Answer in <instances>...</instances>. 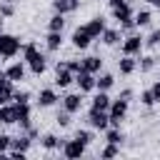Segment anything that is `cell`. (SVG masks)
Wrapping results in <instances>:
<instances>
[{"label":"cell","mask_w":160,"mask_h":160,"mask_svg":"<svg viewBox=\"0 0 160 160\" xmlns=\"http://www.w3.org/2000/svg\"><path fill=\"white\" fill-rule=\"evenodd\" d=\"M105 140H108V142H115V145H120V142H122V132H120L118 128H110V130L105 132Z\"/></svg>","instance_id":"obj_30"},{"label":"cell","mask_w":160,"mask_h":160,"mask_svg":"<svg viewBox=\"0 0 160 160\" xmlns=\"http://www.w3.org/2000/svg\"><path fill=\"white\" fill-rule=\"evenodd\" d=\"M30 145H32V140H30L28 135H20V138H15V140L10 138V148H12V150H18V152H28V150H30Z\"/></svg>","instance_id":"obj_19"},{"label":"cell","mask_w":160,"mask_h":160,"mask_svg":"<svg viewBox=\"0 0 160 160\" xmlns=\"http://www.w3.org/2000/svg\"><path fill=\"white\" fill-rule=\"evenodd\" d=\"M140 102H142L145 108H152V105H155V98H152V92H150V90H142V92H140Z\"/></svg>","instance_id":"obj_34"},{"label":"cell","mask_w":160,"mask_h":160,"mask_svg":"<svg viewBox=\"0 0 160 160\" xmlns=\"http://www.w3.org/2000/svg\"><path fill=\"white\" fill-rule=\"evenodd\" d=\"M100 38H102V42H105V45H115V42L120 40V30H108V28H105Z\"/></svg>","instance_id":"obj_26"},{"label":"cell","mask_w":160,"mask_h":160,"mask_svg":"<svg viewBox=\"0 0 160 160\" xmlns=\"http://www.w3.org/2000/svg\"><path fill=\"white\" fill-rule=\"evenodd\" d=\"M2 22H5V20H2V15H0V32H2Z\"/></svg>","instance_id":"obj_45"},{"label":"cell","mask_w":160,"mask_h":160,"mask_svg":"<svg viewBox=\"0 0 160 160\" xmlns=\"http://www.w3.org/2000/svg\"><path fill=\"white\" fill-rule=\"evenodd\" d=\"M70 40H72V45H75L78 50H85V48L90 45V40H92V38H90V32H88V30H85V25H82V28H78V30L72 32V38H70Z\"/></svg>","instance_id":"obj_10"},{"label":"cell","mask_w":160,"mask_h":160,"mask_svg":"<svg viewBox=\"0 0 160 160\" xmlns=\"http://www.w3.org/2000/svg\"><path fill=\"white\" fill-rule=\"evenodd\" d=\"M0 15H2V18H10V15H15V5H12L10 0H5V2L0 5Z\"/></svg>","instance_id":"obj_35"},{"label":"cell","mask_w":160,"mask_h":160,"mask_svg":"<svg viewBox=\"0 0 160 160\" xmlns=\"http://www.w3.org/2000/svg\"><path fill=\"white\" fill-rule=\"evenodd\" d=\"M75 138H78L80 142H85V145H90V142H92V135H90V130H78V132H75Z\"/></svg>","instance_id":"obj_38"},{"label":"cell","mask_w":160,"mask_h":160,"mask_svg":"<svg viewBox=\"0 0 160 160\" xmlns=\"http://www.w3.org/2000/svg\"><path fill=\"white\" fill-rule=\"evenodd\" d=\"M45 45H48V50H58L60 45H62V32H48V38H45Z\"/></svg>","instance_id":"obj_23"},{"label":"cell","mask_w":160,"mask_h":160,"mask_svg":"<svg viewBox=\"0 0 160 160\" xmlns=\"http://www.w3.org/2000/svg\"><path fill=\"white\" fill-rule=\"evenodd\" d=\"M12 122V110L10 105H0V125H10Z\"/></svg>","instance_id":"obj_31"},{"label":"cell","mask_w":160,"mask_h":160,"mask_svg":"<svg viewBox=\"0 0 160 160\" xmlns=\"http://www.w3.org/2000/svg\"><path fill=\"white\" fill-rule=\"evenodd\" d=\"M55 122H58L60 128H68V125H70V112H68V110H62V112H58V118H55Z\"/></svg>","instance_id":"obj_36"},{"label":"cell","mask_w":160,"mask_h":160,"mask_svg":"<svg viewBox=\"0 0 160 160\" xmlns=\"http://www.w3.org/2000/svg\"><path fill=\"white\" fill-rule=\"evenodd\" d=\"M65 68L75 75V72H80V70H82V60H68V62H65Z\"/></svg>","instance_id":"obj_37"},{"label":"cell","mask_w":160,"mask_h":160,"mask_svg":"<svg viewBox=\"0 0 160 160\" xmlns=\"http://www.w3.org/2000/svg\"><path fill=\"white\" fill-rule=\"evenodd\" d=\"M110 102H112V100H110L108 90H100V92H98V95L92 98V105H90V108H95V110H105V112H108Z\"/></svg>","instance_id":"obj_16"},{"label":"cell","mask_w":160,"mask_h":160,"mask_svg":"<svg viewBox=\"0 0 160 160\" xmlns=\"http://www.w3.org/2000/svg\"><path fill=\"white\" fill-rule=\"evenodd\" d=\"M80 108H82V95L72 92V95H65V98H62V110H68L70 115H72V112H78Z\"/></svg>","instance_id":"obj_11"},{"label":"cell","mask_w":160,"mask_h":160,"mask_svg":"<svg viewBox=\"0 0 160 160\" xmlns=\"http://www.w3.org/2000/svg\"><path fill=\"white\" fill-rule=\"evenodd\" d=\"M112 18H115L118 22H125V20H130V18H132V10H130V5L125 2V5H120V8H112Z\"/></svg>","instance_id":"obj_21"},{"label":"cell","mask_w":160,"mask_h":160,"mask_svg":"<svg viewBox=\"0 0 160 160\" xmlns=\"http://www.w3.org/2000/svg\"><path fill=\"white\" fill-rule=\"evenodd\" d=\"M75 82H78L80 92H90V90H95V75H92V72H88V70L75 72Z\"/></svg>","instance_id":"obj_7"},{"label":"cell","mask_w":160,"mask_h":160,"mask_svg":"<svg viewBox=\"0 0 160 160\" xmlns=\"http://www.w3.org/2000/svg\"><path fill=\"white\" fill-rule=\"evenodd\" d=\"M138 65H140V70H142V72H150V70L155 68V58H152V55H142Z\"/></svg>","instance_id":"obj_29"},{"label":"cell","mask_w":160,"mask_h":160,"mask_svg":"<svg viewBox=\"0 0 160 160\" xmlns=\"http://www.w3.org/2000/svg\"><path fill=\"white\" fill-rule=\"evenodd\" d=\"M8 148H10V135L0 132V155H2V152H8Z\"/></svg>","instance_id":"obj_39"},{"label":"cell","mask_w":160,"mask_h":160,"mask_svg":"<svg viewBox=\"0 0 160 160\" xmlns=\"http://www.w3.org/2000/svg\"><path fill=\"white\" fill-rule=\"evenodd\" d=\"M10 110H12V122H18L22 130H28L30 128V105L28 102H12Z\"/></svg>","instance_id":"obj_4"},{"label":"cell","mask_w":160,"mask_h":160,"mask_svg":"<svg viewBox=\"0 0 160 160\" xmlns=\"http://www.w3.org/2000/svg\"><path fill=\"white\" fill-rule=\"evenodd\" d=\"M22 58H25V62L30 65V70H32V75H42L45 72V55L38 50V45L35 42H28V45H22Z\"/></svg>","instance_id":"obj_1"},{"label":"cell","mask_w":160,"mask_h":160,"mask_svg":"<svg viewBox=\"0 0 160 160\" xmlns=\"http://www.w3.org/2000/svg\"><path fill=\"white\" fill-rule=\"evenodd\" d=\"M150 5H155V8H160V0H148Z\"/></svg>","instance_id":"obj_44"},{"label":"cell","mask_w":160,"mask_h":160,"mask_svg":"<svg viewBox=\"0 0 160 160\" xmlns=\"http://www.w3.org/2000/svg\"><path fill=\"white\" fill-rule=\"evenodd\" d=\"M142 45H148V48H158V45H160V28L152 30L148 38H142Z\"/></svg>","instance_id":"obj_28"},{"label":"cell","mask_w":160,"mask_h":160,"mask_svg":"<svg viewBox=\"0 0 160 160\" xmlns=\"http://www.w3.org/2000/svg\"><path fill=\"white\" fill-rule=\"evenodd\" d=\"M158 60H160V58H158Z\"/></svg>","instance_id":"obj_46"},{"label":"cell","mask_w":160,"mask_h":160,"mask_svg":"<svg viewBox=\"0 0 160 160\" xmlns=\"http://www.w3.org/2000/svg\"><path fill=\"white\" fill-rule=\"evenodd\" d=\"M12 102H30V92L28 90H15L12 92Z\"/></svg>","instance_id":"obj_33"},{"label":"cell","mask_w":160,"mask_h":160,"mask_svg":"<svg viewBox=\"0 0 160 160\" xmlns=\"http://www.w3.org/2000/svg\"><path fill=\"white\" fill-rule=\"evenodd\" d=\"M55 102H58L55 90H50V88L40 90V95H38V105H40V108H50V105H55Z\"/></svg>","instance_id":"obj_15"},{"label":"cell","mask_w":160,"mask_h":160,"mask_svg":"<svg viewBox=\"0 0 160 160\" xmlns=\"http://www.w3.org/2000/svg\"><path fill=\"white\" fill-rule=\"evenodd\" d=\"M112 82H115V78H112L110 72H105V75L95 78V88H98V90H110V88H112Z\"/></svg>","instance_id":"obj_24"},{"label":"cell","mask_w":160,"mask_h":160,"mask_svg":"<svg viewBox=\"0 0 160 160\" xmlns=\"http://www.w3.org/2000/svg\"><path fill=\"white\" fill-rule=\"evenodd\" d=\"M85 142H80L78 138H72V140H65L62 142V155L68 158V160H78V158H82L85 155Z\"/></svg>","instance_id":"obj_5"},{"label":"cell","mask_w":160,"mask_h":160,"mask_svg":"<svg viewBox=\"0 0 160 160\" xmlns=\"http://www.w3.org/2000/svg\"><path fill=\"white\" fill-rule=\"evenodd\" d=\"M128 100H122V98H118V100H112L110 102V108H108V120H110V125L112 128H118L120 125V120L125 118V112H128Z\"/></svg>","instance_id":"obj_2"},{"label":"cell","mask_w":160,"mask_h":160,"mask_svg":"<svg viewBox=\"0 0 160 160\" xmlns=\"http://www.w3.org/2000/svg\"><path fill=\"white\" fill-rule=\"evenodd\" d=\"M125 2H128V0H108L110 10H112V8H120V5H125Z\"/></svg>","instance_id":"obj_41"},{"label":"cell","mask_w":160,"mask_h":160,"mask_svg":"<svg viewBox=\"0 0 160 160\" xmlns=\"http://www.w3.org/2000/svg\"><path fill=\"white\" fill-rule=\"evenodd\" d=\"M132 20H135V25H138V28H145V25H150V20H152V15H150L148 10H140V12H138V15L132 18Z\"/></svg>","instance_id":"obj_27"},{"label":"cell","mask_w":160,"mask_h":160,"mask_svg":"<svg viewBox=\"0 0 160 160\" xmlns=\"http://www.w3.org/2000/svg\"><path fill=\"white\" fill-rule=\"evenodd\" d=\"M120 98H122V100H128V102H130V98H132V90H122V92H120Z\"/></svg>","instance_id":"obj_42"},{"label":"cell","mask_w":160,"mask_h":160,"mask_svg":"<svg viewBox=\"0 0 160 160\" xmlns=\"http://www.w3.org/2000/svg\"><path fill=\"white\" fill-rule=\"evenodd\" d=\"M78 5H80V0H52V8H55V12H60V15L75 12V10H78Z\"/></svg>","instance_id":"obj_12"},{"label":"cell","mask_w":160,"mask_h":160,"mask_svg":"<svg viewBox=\"0 0 160 160\" xmlns=\"http://www.w3.org/2000/svg\"><path fill=\"white\" fill-rule=\"evenodd\" d=\"M5 80H8V72H5V70H0V82H5Z\"/></svg>","instance_id":"obj_43"},{"label":"cell","mask_w":160,"mask_h":160,"mask_svg":"<svg viewBox=\"0 0 160 160\" xmlns=\"http://www.w3.org/2000/svg\"><path fill=\"white\" fill-rule=\"evenodd\" d=\"M72 80H75V75H72L68 68H60V70H55V85H58V88H68Z\"/></svg>","instance_id":"obj_14"},{"label":"cell","mask_w":160,"mask_h":160,"mask_svg":"<svg viewBox=\"0 0 160 160\" xmlns=\"http://www.w3.org/2000/svg\"><path fill=\"white\" fill-rule=\"evenodd\" d=\"M142 48V38L140 35H128L122 42V55H138Z\"/></svg>","instance_id":"obj_9"},{"label":"cell","mask_w":160,"mask_h":160,"mask_svg":"<svg viewBox=\"0 0 160 160\" xmlns=\"http://www.w3.org/2000/svg\"><path fill=\"white\" fill-rule=\"evenodd\" d=\"M40 142H42V148H45V150H55V148H62V142H65V140H58L55 135H50V132H48Z\"/></svg>","instance_id":"obj_25"},{"label":"cell","mask_w":160,"mask_h":160,"mask_svg":"<svg viewBox=\"0 0 160 160\" xmlns=\"http://www.w3.org/2000/svg\"><path fill=\"white\" fill-rule=\"evenodd\" d=\"M20 52V40L15 35L0 32V58H15Z\"/></svg>","instance_id":"obj_3"},{"label":"cell","mask_w":160,"mask_h":160,"mask_svg":"<svg viewBox=\"0 0 160 160\" xmlns=\"http://www.w3.org/2000/svg\"><path fill=\"white\" fill-rule=\"evenodd\" d=\"M88 122H90V128H95V130H108V125H110L108 112H105V110H95V108H90Z\"/></svg>","instance_id":"obj_6"},{"label":"cell","mask_w":160,"mask_h":160,"mask_svg":"<svg viewBox=\"0 0 160 160\" xmlns=\"http://www.w3.org/2000/svg\"><path fill=\"white\" fill-rule=\"evenodd\" d=\"M118 152H120V148H118L115 142H108V145L102 148V152H100V158H115Z\"/></svg>","instance_id":"obj_32"},{"label":"cell","mask_w":160,"mask_h":160,"mask_svg":"<svg viewBox=\"0 0 160 160\" xmlns=\"http://www.w3.org/2000/svg\"><path fill=\"white\" fill-rule=\"evenodd\" d=\"M150 92H152V98H155V102H160V80H158V82H152V88H150Z\"/></svg>","instance_id":"obj_40"},{"label":"cell","mask_w":160,"mask_h":160,"mask_svg":"<svg viewBox=\"0 0 160 160\" xmlns=\"http://www.w3.org/2000/svg\"><path fill=\"white\" fill-rule=\"evenodd\" d=\"M5 72H8V80H12V82H20V80L25 78V65H22V62H12V65H10Z\"/></svg>","instance_id":"obj_17"},{"label":"cell","mask_w":160,"mask_h":160,"mask_svg":"<svg viewBox=\"0 0 160 160\" xmlns=\"http://www.w3.org/2000/svg\"><path fill=\"white\" fill-rule=\"evenodd\" d=\"M100 68H102V60L98 58V55H90V58H82V70H88V72H100Z\"/></svg>","instance_id":"obj_18"},{"label":"cell","mask_w":160,"mask_h":160,"mask_svg":"<svg viewBox=\"0 0 160 160\" xmlns=\"http://www.w3.org/2000/svg\"><path fill=\"white\" fill-rule=\"evenodd\" d=\"M12 92H15V88H12V80H5V82H0V105H8V102L12 100Z\"/></svg>","instance_id":"obj_20"},{"label":"cell","mask_w":160,"mask_h":160,"mask_svg":"<svg viewBox=\"0 0 160 160\" xmlns=\"http://www.w3.org/2000/svg\"><path fill=\"white\" fill-rule=\"evenodd\" d=\"M62 28H65V15L55 12V15L48 20V30H52V32H62Z\"/></svg>","instance_id":"obj_22"},{"label":"cell","mask_w":160,"mask_h":160,"mask_svg":"<svg viewBox=\"0 0 160 160\" xmlns=\"http://www.w3.org/2000/svg\"><path fill=\"white\" fill-rule=\"evenodd\" d=\"M135 68H138V62L132 60V55H122V58L118 60V70H120L122 75H132Z\"/></svg>","instance_id":"obj_13"},{"label":"cell","mask_w":160,"mask_h":160,"mask_svg":"<svg viewBox=\"0 0 160 160\" xmlns=\"http://www.w3.org/2000/svg\"><path fill=\"white\" fill-rule=\"evenodd\" d=\"M85 30L90 32V38H92V40H95V38H100V35H102V30H105V18H102V15L90 18V20H88V25H85Z\"/></svg>","instance_id":"obj_8"}]
</instances>
